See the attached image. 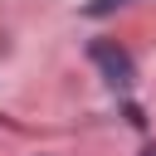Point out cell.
Masks as SVG:
<instances>
[{
	"label": "cell",
	"mask_w": 156,
	"mask_h": 156,
	"mask_svg": "<svg viewBox=\"0 0 156 156\" xmlns=\"http://www.w3.org/2000/svg\"><path fill=\"white\" fill-rule=\"evenodd\" d=\"M117 5H127V0H88L83 15H107V10H117Z\"/></svg>",
	"instance_id": "2"
},
{
	"label": "cell",
	"mask_w": 156,
	"mask_h": 156,
	"mask_svg": "<svg viewBox=\"0 0 156 156\" xmlns=\"http://www.w3.org/2000/svg\"><path fill=\"white\" fill-rule=\"evenodd\" d=\"M141 156H156V146H146V151H141Z\"/></svg>",
	"instance_id": "3"
},
{
	"label": "cell",
	"mask_w": 156,
	"mask_h": 156,
	"mask_svg": "<svg viewBox=\"0 0 156 156\" xmlns=\"http://www.w3.org/2000/svg\"><path fill=\"white\" fill-rule=\"evenodd\" d=\"M93 63L102 68V78L112 83V88H132L136 83V63H132V54L122 49V44H112V39H93Z\"/></svg>",
	"instance_id": "1"
}]
</instances>
